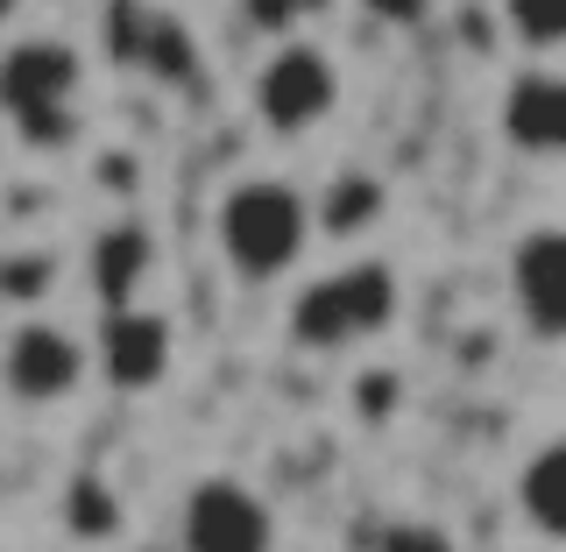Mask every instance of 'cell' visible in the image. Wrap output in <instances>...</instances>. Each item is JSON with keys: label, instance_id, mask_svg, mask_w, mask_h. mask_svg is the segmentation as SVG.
<instances>
[{"label": "cell", "instance_id": "e0dca14e", "mask_svg": "<svg viewBox=\"0 0 566 552\" xmlns=\"http://www.w3.org/2000/svg\"><path fill=\"white\" fill-rule=\"evenodd\" d=\"M361 14L382 29H424L432 22V0H361Z\"/></svg>", "mask_w": 566, "mask_h": 552}, {"label": "cell", "instance_id": "7a4b0ae2", "mask_svg": "<svg viewBox=\"0 0 566 552\" xmlns=\"http://www.w3.org/2000/svg\"><path fill=\"white\" fill-rule=\"evenodd\" d=\"M403 312V283L389 262L376 256H354L340 270L312 277L305 291L291 298V341L312 347V354H347V347H368L397 326Z\"/></svg>", "mask_w": 566, "mask_h": 552}, {"label": "cell", "instance_id": "5bb4252c", "mask_svg": "<svg viewBox=\"0 0 566 552\" xmlns=\"http://www.w3.org/2000/svg\"><path fill=\"white\" fill-rule=\"evenodd\" d=\"M333 0H241V14H248V29H262V35H297L305 22H318Z\"/></svg>", "mask_w": 566, "mask_h": 552}, {"label": "cell", "instance_id": "8992f818", "mask_svg": "<svg viewBox=\"0 0 566 552\" xmlns=\"http://www.w3.org/2000/svg\"><path fill=\"white\" fill-rule=\"evenodd\" d=\"M93 354H99L106 389L149 397V389L170 376V362H177V326L156 305H106L99 333H93Z\"/></svg>", "mask_w": 566, "mask_h": 552}, {"label": "cell", "instance_id": "4fadbf2b", "mask_svg": "<svg viewBox=\"0 0 566 552\" xmlns=\"http://www.w3.org/2000/svg\"><path fill=\"white\" fill-rule=\"evenodd\" d=\"M495 14L531 58H559L566 50V0H495Z\"/></svg>", "mask_w": 566, "mask_h": 552}, {"label": "cell", "instance_id": "52a82bcc", "mask_svg": "<svg viewBox=\"0 0 566 552\" xmlns=\"http://www.w3.org/2000/svg\"><path fill=\"white\" fill-rule=\"evenodd\" d=\"M177 539L191 552H262L276 545V510L234 475H206L177 510Z\"/></svg>", "mask_w": 566, "mask_h": 552}, {"label": "cell", "instance_id": "6da1fadb", "mask_svg": "<svg viewBox=\"0 0 566 552\" xmlns=\"http://www.w3.org/2000/svg\"><path fill=\"white\" fill-rule=\"evenodd\" d=\"M318 235V206L305 185L291 177H241V185L220 191L212 206V241H220V262L241 283H276L305 262V248Z\"/></svg>", "mask_w": 566, "mask_h": 552}, {"label": "cell", "instance_id": "30bf717a", "mask_svg": "<svg viewBox=\"0 0 566 552\" xmlns=\"http://www.w3.org/2000/svg\"><path fill=\"white\" fill-rule=\"evenodd\" d=\"M85 277H93L99 312L106 305H142V291H149V277H156V235L142 220L99 227L93 248H85Z\"/></svg>", "mask_w": 566, "mask_h": 552}, {"label": "cell", "instance_id": "ac0fdd59", "mask_svg": "<svg viewBox=\"0 0 566 552\" xmlns=\"http://www.w3.org/2000/svg\"><path fill=\"white\" fill-rule=\"evenodd\" d=\"M389 545H424V552H447V539H432V524H389Z\"/></svg>", "mask_w": 566, "mask_h": 552}, {"label": "cell", "instance_id": "3957f363", "mask_svg": "<svg viewBox=\"0 0 566 552\" xmlns=\"http://www.w3.org/2000/svg\"><path fill=\"white\" fill-rule=\"evenodd\" d=\"M78 93H85V58L57 35H22L0 64V106L29 149L78 142Z\"/></svg>", "mask_w": 566, "mask_h": 552}, {"label": "cell", "instance_id": "2e32d148", "mask_svg": "<svg viewBox=\"0 0 566 552\" xmlns=\"http://www.w3.org/2000/svg\"><path fill=\"white\" fill-rule=\"evenodd\" d=\"M71 531H78V539H114V531H120V503L99 482H78V489H71Z\"/></svg>", "mask_w": 566, "mask_h": 552}, {"label": "cell", "instance_id": "9c48e42d", "mask_svg": "<svg viewBox=\"0 0 566 552\" xmlns=\"http://www.w3.org/2000/svg\"><path fill=\"white\" fill-rule=\"evenodd\" d=\"M495 128L517 156H538V164H566V71H517L503 85V106H495Z\"/></svg>", "mask_w": 566, "mask_h": 552}, {"label": "cell", "instance_id": "7c38bea8", "mask_svg": "<svg viewBox=\"0 0 566 552\" xmlns=\"http://www.w3.org/2000/svg\"><path fill=\"white\" fill-rule=\"evenodd\" d=\"M517 510L538 539H559L566 545V433L545 439L538 454L517 468Z\"/></svg>", "mask_w": 566, "mask_h": 552}, {"label": "cell", "instance_id": "277c9868", "mask_svg": "<svg viewBox=\"0 0 566 552\" xmlns=\"http://www.w3.org/2000/svg\"><path fill=\"white\" fill-rule=\"evenodd\" d=\"M248 106H255V121L276 142H297V135L333 121V106H340V64L318 43H305V35H283L270 58L255 64V79H248Z\"/></svg>", "mask_w": 566, "mask_h": 552}, {"label": "cell", "instance_id": "9a60e30c", "mask_svg": "<svg viewBox=\"0 0 566 552\" xmlns=\"http://www.w3.org/2000/svg\"><path fill=\"white\" fill-rule=\"evenodd\" d=\"M50 283H57V256H8V270H0L8 305H43Z\"/></svg>", "mask_w": 566, "mask_h": 552}, {"label": "cell", "instance_id": "8fae6325", "mask_svg": "<svg viewBox=\"0 0 566 552\" xmlns=\"http://www.w3.org/2000/svg\"><path fill=\"white\" fill-rule=\"evenodd\" d=\"M312 206H318V235L326 241H368L389 220V185L376 170H333Z\"/></svg>", "mask_w": 566, "mask_h": 552}, {"label": "cell", "instance_id": "5b68a950", "mask_svg": "<svg viewBox=\"0 0 566 552\" xmlns=\"http://www.w3.org/2000/svg\"><path fill=\"white\" fill-rule=\"evenodd\" d=\"M0 368H8V397L29 404V412H43V404H71L85 389V376L99 368V354L78 341L71 326L57 319H14L8 326V354H0Z\"/></svg>", "mask_w": 566, "mask_h": 552}, {"label": "cell", "instance_id": "ba28073f", "mask_svg": "<svg viewBox=\"0 0 566 552\" xmlns=\"http://www.w3.org/2000/svg\"><path fill=\"white\" fill-rule=\"evenodd\" d=\"M510 305L531 341H566V227H531L510 248Z\"/></svg>", "mask_w": 566, "mask_h": 552}]
</instances>
